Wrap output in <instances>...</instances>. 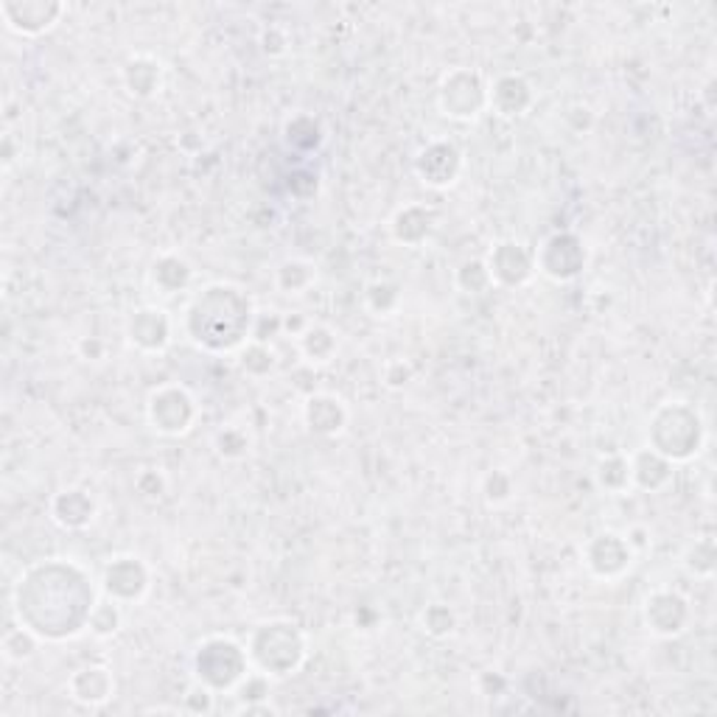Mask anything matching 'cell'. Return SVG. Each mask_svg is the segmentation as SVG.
Masks as SVG:
<instances>
[{
  "mask_svg": "<svg viewBox=\"0 0 717 717\" xmlns=\"http://www.w3.org/2000/svg\"><path fill=\"white\" fill-rule=\"evenodd\" d=\"M98 602L93 577L84 566L54 557L28 566L14 586V614L43 642L71 639L87 627Z\"/></svg>",
  "mask_w": 717,
  "mask_h": 717,
  "instance_id": "cell-1",
  "label": "cell"
},
{
  "mask_svg": "<svg viewBox=\"0 0 717 717\" xmlns=\"http://www.w3.org/2000/svg\"><path fill=\"white\" fill-rule=\"evenodd\" d=\"M252 312L250 297L231 283H211L202 295L193 297L188 306L186 328L199 348L213 353H227L250 342Z\"/></svg>",
  "mask_w": 717,
  "mask_h": 717,
  "instance_id": "cell-2",
  "label": "cell"
},
{
  "mask_svg": "<svg viewBox=\"0 0 717 717\" xmlns=\"http://www.w3.org/2000/svg\"><path fill=\"white\" fill-rule=\"evenodd\" d=\"M250 665L269 679L292 675L306 659V636L289 620H269L252 627L247 639Z\"/></svg>",
  "mask_w": 717,
  "mask_h": 717,
  "instance_id": "cell-3",
  "label": "cell"
},
{
  "mask_svg": "<svg viewBox=\"0 0 717 717\" xmlns=\"http://www.w3.org/2000/svg\"><path fill=\"white\" fill-rule=\"evenodd\" d=\"M704 423L684 401L661 403L650 421V448L670 462H684L701 451Z\"/></svg>",
  "mask_w": 717,
  "mask_h": 717,
  "instance_id": "cell-4",
  "label": "cell"
},
{
  "mask_svg": "<svg viewBox=\"0 0 717 717\" xmlns=\"http://www.w3.org/2000/svg\"><path fill=\"white\" fill-rule=\"evenodd\" d=\"M250 654L247 647L227 636H211L197 647L193 654V672L197 681L211 686L213 692L233 690L250 675Z\"/></svg>",
  "mask_w": 717,
  "mask_h": 717,
  "instance_id": "cell-5",
  "label": "cell"
},
{
  "mask_svg": "<svg viewBox=\"0 0 717 717\" xmlns=\"http://www.w3.org/2000/svg\"><path fill=\"white\" fill-rule=\"evenodd\" d=\"M437 107L446 118L455 121H474L482 109H487V82L480 71L455 68L440 79L437 87Z\"/></svg>",
  "mask_w": 717,
  "mask_h": 717,
  "instance_id": "cell-6",
  "label": "cell"
},
{
  "mask_svg": "<svg viewBox=\"0 0 717 717\" xmlns=\"http://www.w3.org/2000/svg\"><path fill=\"white\" fill-rule=\"evenodd\" d=\"M146 415L154 432H161L166 437L186 435L197 421L199 410L191 392L179 385H166L161 390H154L149 396Z\"/></svg>",
  "mask_w": 717,
  "mask_h": 717,
  "instance_id": "cell-7",
  "label": "cell"
},
{
  "mask_svg": "<svg viewBox=\"0 0 717 717\" xmlns=\"http://www.w3.org/2000/svg\"><path fill=\"white\" fill-rule=\"evenodd\" d=\"M536 269L555 283L575 281L586 269V247L575 233H555L536 252Z\"/></svg>",
  "mask_w": 717,
  "mask_h": 717,
  "instance_id": "cell-8",
  "label": "cell"
},
{
  "mask_svg": "<svg viewBox=\"0 0 717 717\" xmlns=\"http://www.w3.org/2000/svg\"><path fill=\"white\" fill-rule=\"evenodd\" d=\"M152 586V572L134 555H116L109 557L102 575V591L121 606L141 602Z\"/></svg>",
  "mask_w": 717,
  "mask_h": 717,
  "instance_id": "cell-9",
  "label": "cell"
},
{
  "mask_svg": "<svg viewBox=\"0 0 717 717\" xmlns=\"http://www.w3.org/2000/svg\"><path fill=\"white\" fill-rule=\"evenodd\" d=\"M62 14L64 3H57V0H3L0 3V17L9 32L20 37H39V34L51 32Z\"/></svg>",
  "mask_w": 717,
  "mask_h": 717,
  "instance_id": "cell-10",
  "label": "cell"
},
{
  "mask_svg": "<svg viewBox=\"0 0 717 717\" xmlns=\"http://www.w3.org/2000/svg\"><path fill=\"white\" fill-rule=\"evenodd\" d=\"M583 561H586L591 575L600 577V580H616L634 564V546L620 532H597L583 550Z\"/></svg>",
  "mask_w": 717,
  "mask_h": 717,
  "instance_id": "cell-11",
  "label": "cell"
},
{
  "mask_svg": "<svg viewBox=\"0 0 717 717\" xmlns=\"http://www.w3.org/2000/svg\"><path fill=\"white\" fill-rule=\"evenodd\" d=\"M462 168V154L455 143L432 141L418 152L415 172L430 188L455 186Z\"/></svg>",
  "mask_w": 717,
  "mask_h": 717,
  "instance_id": "cell-12",
  "label": "cell"
},
{
  "mask_svg": "<svg viewBox=\"0 0 717 717\" xmlns=\"http://www.w3.org/2000/svg\"><path fill=\"white\" fill-rule=\"evenodd\" d=\"M493 283L499 286H525L536 272V256L519 242H499L487 256Z\"/></svg>",
  "mask_w": 717,
  "mask_h": 717,
  "instance_id": "cell-13",
  "label": "cell"
},
{
  "mask_svg": "<svg viewBox=\"0 0 717 717\" xmlns=\"http://www.w3.org/2000/svg\"><path fill=\"white\" fill-rule=\"evenodd\" d=\"M690 622V602L675 591H654L645 600V625L656 636H679Z\"/></svg>",
  "mask_w": 717,
  "mask_h": 717,
  "instance_id": "cell-14",
  "label": "cell"
},
{
  "mask_svg": "<svg viewBox=\"0 0 717 717\" xmlns=\"http://www.w3.org/2000/svg\"><path fill=\"white\" fill-rule=\"evenodd\" d=\"M536 102L532 84L521 73H505L487 84V107L502 118H521Z\"/></svg>",
  "mask_w": 717,
  "mask_h": 717,
  "instance_id": "cell-15",
  "label": "cell"
},
{
  "mask_svg": "<svg viewBox=\"0 0 717 717\" xmlns=\"http://www.w3.org/2000/svg\"><path fill=\"white\" fill-rule=\"evenodd\" d=\"M127 337L134 348L146 353H157L172 342V320L157 306H143L129 317Z\"/></svg>",
  "mask_w": 717,
  "mask_h": 717,
  "instance_id": "cell-16",
  "label": "cell"
},
{
  "mask_svg": "<svg viewBox=\"0 0 717 717\" xmlns=\"http://www.w3.org/2000/svg\"><path fill=\"white\" fill-rule=\"evenodd\" d=\"M68 692L71 698L79 701L84 706H102L113 698L116 692V679H113V670L104 665H87L79 667L77 672L68 681Z\"/></svg>",
  "mask_w": 717,
  "mask_h": 717,
  "instance_id": "cell-17",
  "label": "cell"
},
{
  "mask_svg": "<svg viewBox=\"0 0 717 717\" xmlns=\"http://www.w3.org/2000/svg\"><path fill=\"white\" fill-rule=\"evenodd\" d=\"M51 519L62 530H84L96 519V502L90 499V493L82 487L59 491L51 499Z\"/></svg>",
  "mask_w": 717,
  "mask_h": 717,
  "instance_id": "cell-18",
  "label": "cell"
},
{
  "mask_svg": "<svg viewBox=\"0 0 717 717\" xmlns=\"http://www.w3.org/2000/svg\"><path fill=\"white\" fill-rule=\"evenodd\" d=\"M303 418H306V426L314 435L333 437L345 430L348 423V410L345 403L337 396H328V392H317L306 401L303 407Z\"/></svg>",
  "mask_w": 717,
  "mask_h": 717,
  "instance_id": "cell-19",
  "label": "cell"
},
{
  "mask_svg": "<svg viewBox=\"0 0 717 717\" xmlns=\"http://www.w3.org/2000/svg\"><path fill=\"white\" fill-rule=\"evenodd\" d=\"M124 87L129 90V96L134 98H152L163 84V68L161 62L149 54H134L124 62Z\"/></svg>",
  "mask_w": 717,
  "mask_h": 717,
  "instance_id": "cell-20",
  "label": "cell"
},
{
  "mask_svg": "<svg viewBox=\"0 0 717 717\" xmlns=\"http://www.w3.org/2000/svg\"><path fill=\"white\" fill-rule=\"evenodd\" d=\"M392 238L398 244H407V247H418L430 238L432 227H435V216H432L430 208L423 205H407L396 213L392 219Z\"/></svg>",
  "mask_w": 717,
  "mask_h": 717,
  "instance_id": "cell-21",
  "label": "cell"
},
{
  "mask_svg": "<svg viewBox=\"0 0 717 717\" xmlns=\"http://www.w3.org/2000/svg\"><path fill=\"white\" fill-rule=\"evenodd\" d=\"M672 480V462L656 455L654 448H642L631 457V482L642 491H661Z\"/></svg>",
  "mask_w": 717,
  "mask_h": 717,
  "instance_id": "cell-22",
  "label": "cell"
},
{
  "mask_svg": "<svg viewBox=\"0 0 717 717\" xmlns=\"http://www.w3.org/2000/svg\"><path fill=\"white\" fill-rule=\"evenodd\" d=\"M297 345H301V353L312 365H328L340 351L337 333L326 326H306V331L297 337Z\"/></svg>",
  "mask_w": 717,
  "mask_h": 717,
  "instance_id": "cell-23",
  "label": "cell"
},
{
  "mask_svg": "<svg viewBox=\"0 0 717 717\" xmlns=\"http://www.w3.org/2000/svg\"><path fill=\"white\" fill-rule=\"evenodd\" d=\"M317 281V267L306 258H286L281 267L275 269V286L283 295H303L306 289Z\"/></svg>",
  "mask_w": 717,
  "mask_h": 717,
  "instance_id": "cell-24",
  "label": "cell"
},
{
  "mask_svg": "<svg viewBox=\"0 0 717 717\" xmlns=\"http://www.w3.org/2000/svg\"><path fill=\"white\" fill-rule=\"evenodd\" d=\"M283 141H286L289 149H295L301 154L314 152L322 143L320 121L306 116V113H297V116H292L283 124Z\"/></svg>",
  "mask_w": 717,
  "mask_h": 717,
  "instance_id": "cell-25",
  "label": "cell"
},
{
  "mask_svg": "<svg viewBox=\"0 0 717 717\" xmlns=\"http://www.w3.org/2000/svg\"><path fill=\"white\" fill-rule=\"evenodd\" d=\"M154 286L161 289L163 295H174L179 289H186L191 283V267L179 256H163L152 269Z\"/></svg>",
  "mask_w": 717,
  "mask_h": 717,
  "instance_id": "cell-26",
  "label": "cell"
},
{
  "mask_svg": "<svg viewBox=\"0 0 717 717\" xmlns=\"http://www.w3.org/2000/svg\"><path fill=\"white\" fill-rule=\"evenodd\" d=\"M39 636L34 634L32 627L26 625H12L3 634V642H0V647H3V656H7V661H14V665H23V661L34 659V654H37L39 647Z\"/></svg>",
  "mask_w": 717,
  "mask_h": 717,
  "instance_id": "cell-27",
  "label": "cell"
},
{
  "mask_svg": "<svg viewBox=\"0 0 717 717\" xmlns=\"http://www.w3.org/2000/svg\"><path fill=\"white\" fill-rule=\"evenodd\" d=\"M124 625V611L121 602L113 600V597H98V602L93 606V614H90L87 627L98 639H107V636H116Z\"/></svg>",
  "mask_w": 717,
  "mask_h": 717,
  "instance_id": "cell-28",
  "label": "cell"
},
{
  "mask_svg": "<svg viewBox=\"0 0 717 717\" xmlns=\"http://www.w3.org/2000/svg\"><path fill=\"white\" fill-rule=\"evenodd\" d=\"M597 485L609 493H625L631 482V460L622 455H611L597 466Z\"/></svg>",
  "mask_w": 717,
  "mask_h": 717,
  "instance_id": "cell-29",
  "label": "cell"
},
{
  "mask_svg": "<svg viewBox=\"0 0 717 717\" xmlns=\"http://www.w3.org/2000/svg\"><path fill=\"white\" fill-rule=\"evenodd\" d=\"M457 286L468 295H482L485 289L493 286L491 269H487L485 261H466L460 269H457Z\"/></svg>",
  "mask_w": 717,
  "mask_h": 717,
  "instance_id": "cell-30",
  "label": "cell"
},
{
  "mask_svg": "<svg viewBox=\"0 0 717 717\" xmlns=\"http://www.w3.org/2000/svg\"><path fill=\"white\" fill-rule=\"evenodd\" d=\"M242 367L250 373V376H267V373L275 367V353H272V348H269L267 342L250 340L242 351Z\"/></svg>",
  "mask_w": 717,
  "mask_h": 717,
  "instance_id": "cell-31",
  "label": "cell"
},
{
  "mask_svg": "<svg viewBox=\"0 0 717 717\" xmlns=\"http://www.w3.org/2000/svg\"><path fill=\"white\" fill-rule=\"evenodd\" d=\"M421 625L426 634L440 639V636H448L451 631H455V625H457L455 611L448 609V606H443V602H435V606H430V609L421 614Z\"/></svg>",
  "mask_w": 717,
  "mask_h": 717,
  "instance_id": "cell-32",
  "label": "cell"
},
{
  "mask_svg": "<svg viewBox=\"0 0 717 717\" xmlns=\"http://www.w3.org/2000/svg\"><path fill=\"white\" fill-rule=\"evenodd\" d=\"M398 301H401V292H398L396 283L376 281L367 286V306H371L376 314H381V317L396 312Z\"/></svg>",
  "mask_w": 717,
  "mask_h": 717,
  "instance_id": "cell-33",
  "label": "cell"
},
{
  "mask_svg": "<svg viewBox=\"0 0 717 717\" xmlns=\"http://www.w3.org/2000/svg\"><path fill=\"white\" fill-rule=\"evenodd\" d=\"M213 446H216L219 455L227 457V460H238V457L250 451V437H247L244 430H238V426H224L216 435V440H213Z\"/></svg>",
  "mask_w": 717,
  "mask_h": 717,
  "instance_id": "cell-34",
  "label": "cell"
},
{
  "mask_svg": "<svg viewBox=\"0 0 717 717\" xmlns=\"http://www.w3.org/2000/svg\"><path fill=\"white\" fill-rule=\"evenodd\" d=\"M686 569L692 575H712V569H715V546H712V541H698L692 546L690 555H686Z\"/></svg>",
  "mask_w": 717,
  "mask_h": 717,
  "instance_id": "cell-35",
  "label": "cell"
},
{
  "mask_svg": "<svg viewBox=\"0 0 717 717\" xmlns=\"http://www.w3.org/2000/svg\"><path fill=\"white\" fill-rule=\"evenodd\" d=\"M513 493V485H510V477L502 474V471H493L491 477L485 480V496L491 502H505L510 499Z\"/></svg>",
  "mask_w": 717,
  "mask_h": 717,
  "instance_id": "cell-36",
  "label": "cell"
},
{
  "mask_svg": "<svg viewBox=\"0 0 717 717\" xmlns=\"http://www.w3.org/2000/svg\"><path fill=\"white\" fill-rule=\"evenodd\" d=\"M286 45H289L286 32H281L278 26H269L267 32H263L261 48L269 54V57H281V54L286 51Z\"/></svg>",
  "mask_w": 717,
  "mask_h": 717,
  "instance_id": "cell-37",
  "label": "cell"
},
{
  "mask_svg": "<svg viewBox=\"0 0 717 717\" xmlns=\"http://www.w3.org/2000/svg\"><path fill=\"white\" fill-rule=\"evenodd\" d=\"M79 353H82L84 358H93V362H98V358H104V353H107V345H104L98 337H87V340L79 342Z\"/></svg>",
  "mask_w": 717,
  "mask_h": 717,
  "instance_id": "cell-38",
  "label": "cell"
}]
</instances>
